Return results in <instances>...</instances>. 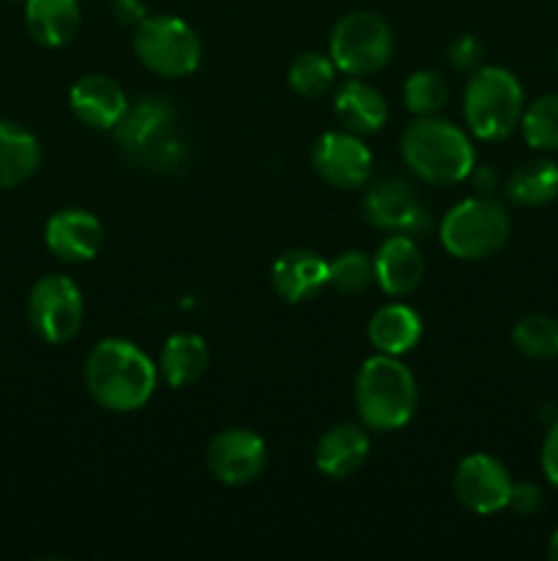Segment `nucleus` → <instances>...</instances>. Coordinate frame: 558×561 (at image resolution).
<instances>
[{"instance_id":"f257e3e1","label":"nucleus","mask_w":558,"mask_h":561,"mask_svg":"<svg viewBox=\"0 0 558 561\" xmlns=\"http://www.w3.org/2000/svg\"><path fill=\"white\" fill-rule=\"evenodd\" d=\"M82 376L93 403L113 414H131L156 392L159 365L129 340L107 337L91 348Z\"/></svg>"},{"instance_id":"f03ea898","label":"nucleus","mask_w":558,"mask_h":561,"mask_svg":"<svg viewBox=\"0 0 558 561\" xmlns=\"http://www.w3.org/2000/svg\"><path fill=\"white\" fill-rule=\"evenodd\" d=\"M359 420L367 431L392 433L408 425L419 405V387L399 356L375 354L361 362L353 383Z\"/></svg>"},{"instance_id":"7ed1b4c3","label":"nucleus","mask_w":558,"mask_h":561,"mask_svg":"<svg viewBox=\"0 0 558 561\" xmlns=\"http://www.w3.org/2000/svg\"><path fill=\"white\" fill-rule=\"evenodd\" d=\"M399 151L410 173L432 186L463 184L476 164L470 137L452 121L438 115L416 118L405 129Z\"/></svg>"},{"instance_id":"20e7f679","label":"nucleus","mask_w":558,"mask_h":561,"mask_svg":"<svg viewBox=\"0 0 558 561\" xmlns=\"http://www.w3.org/2000/svg\"><path fill=\"white\" fill-rule=\"evenodd\" d=\"M113 131L118 146L142 168L164 173L184 162V146L175 129V110L167 99L146 96L129 104Z\"/></svg>"},{"instance_id":"39448f33","label":"nucleus","mask_w":558,"mask_h":561,"mask_svg":"<svg viewBox=\"0 0 558 561\" xmlns=\"http://www.w3.org/2000/svg\"><path fill=\"white\" fill-rule=\"evenodd\" d=\"M523 85L501 66H481L470 75L463 93V118L479 140H503L523 118Z\"/></svg>"},{"instance_id":"423d86ee","label":"nucleus","mask_w":558,"mask_h":561,"mask_svg":"<svg viewBox=\"0 0 558 561\" xmlns=\"http://www.w3.org/2000/svg\"><path fill=\"white\" fill-rule=\"evenodd\" d=\"M512 233L509 214L496 197H465L443 214L438 225L441 247L457 261H487Z\"/></svg>"},{"instance_id":"0eeeda50","label":"nucleus","mask_w":558,"mask_h":561,"mask_svg":"<svg viewBox=\"0 0 558 561\" xmlns=\"http://www.w3.org/2000/svg\"><path fill=\"white\" fill-rule=\"evenodd\" d=\"M394 36L383 16L372 11H350L334 25L328 58L348 77H372L392 60Z\"/></svg>"},{"instance_id":"6e6552de","label":"nucleus","mask_w":558,"mask_h":561,"mask_svg":"<svg viewBox=\"0 0 558 561\" xmlns=\"http://www.w3.org/2000/svg\"><path fill=\"white\" fill-rule=\"evenodd\" d=\"M131 47L148 71L170 80L195 75L202 60L200 38L178 16H146V22L135 27Z\"/></svg>"},{"instance_id":"1a4fd4ad","label":"nucleus","mask_w":558,"mask_h":561,"mask_svg":"<svg viewBox=\"0 0 558 561\" xmlns=\"http://www.w3.org/2000/svg\"><path fill=\"white\" fill-rule=\"evenodd\" d=\"M27 321L49 345H66L82 332L85 299L77 283L63 274H47L27 294Z\"/></svg>"},{"instance_id":"9d476101","label":"nucleus","mask_w":558,"mask_h":561,"mask_svg":"<svg viewBox=\"0 0 558 561\" xmlns=\"http://www.w3.org/2000/svg\"><path fill=\"white\" fill-rule=\"evenodd\" d=\"M454 496L468 513L496 515L509 507L512 477L498 458L487 453L465 455L454 469Z\"/></svg>"},{"instance_id":"9b49d317","label":"nucleus","mask_w":558,"mask_h":561,"mask_svg":"<svg viewBox=\"0 0 558 561\" xmlns=\"http://www.w3.org/2000/svg\"><path fill=\"white\" fill-rule=\"evenodd\" d=\"M268 460L266 442L249 427H224L208 442L206 466L222 485H249Z\"/></svg>"},{"instance_id":"f8f14e48","label":"nucleus","mask_w":558,"mask_h":561,"mask_svg":"<svg viewBox=\"0 0 558 561\" xmlns=\"http://www.w3.org/2000/svg\"><path fill=\"white\" fill-rule=\"evenodd\" d=\"M312 168L334 190H359L372 175V151L353 131H326L312 146Z\"/></svg>"},{"instance_id":"ddd939ff","label":"nucleus","mask_w":558,"mask_h":561,"mask_svg":"<svg viewBox=\"0 0 558 561\" xmlns=\"http://www.w3.org/2000/svg\"><path fill=\"white\" fill-rule=\"evenodd\" d=\"M364 217L367 222L381 230H388V233L419 236L430 225L421 197L416 195V190L408 181L397 179V175L377 181V184L367 190Z\"/></svg>"},{"instance_id":"4468645a","label":"nucleus","mask_w":558,"mask_h":561,"mask_svg":"<svg viewBox=\"0 0 558 561\" xmlns=\"http://www.w3.org/2000/svg\"><path fill=\"white\" fill-rule=\"evenodd\" d=\"M44 244L58 261L88 263L102 252L104 228L98 217L82 208H63L53 214L44 228Z\"/></svg>"},{"instance_id":"2eb2a0df","label":"nucleus","mask_w":558,"mask_h":561,"mask_svg":"<svg viewBox=\"0 0 558 561\" xmlns=\"http://www.w3.org/2000/svg\"><path fill=\"white\" fill-rule=\"evenodd\" d=\"M372 268H375L377 288L392 299H399L419 288L421 277H425V255L414 236L392 233L377 247Z\"/></svg>"},{"instance_id":"dca6fc26","label":"nucleus","mask_w":558,"mask_h":561,"mask_svg":"<svg viewBox=\"0 0 558 561\" xmlns=\"http://www.w3.org/2000/svg\"><path fill=\"white\" fill-rule=\"evenodd\" d=\"M69 107L80 124L113 131L129 110V99L113 77L85 75L71 85Z\"/></svg>"},{"instance_id":"f3484780","label":"nucleus","mask_w":558,"mask_h":561,"mask_svg":"<svg viewBox=\"0 0 558 561\" xmlns=\"http://www.w3.org/2000/svg\"><path fill=\"white\" fill-rule=\"evenodd\" d=\"M370 449L372 442L367 427L342 422L321 436L315 447V466L328 480H348V477L359 474V469L370 458Z\"/></svg>"},{"instance_id":"a211bd4d","label":"nucleus","mask_w":558,"mask_h":561,"mask_svg":"<svg viewBox=\"0 0 558 561\" xmlns=\"http://www.w3.org/2000/svg\"><path fill=\"white\" fill-rule=\"evenodd\" d=\"M271 285L284 301H310L328 285V263L312 250H288L274 261Z\"/></svg>"},{"instance_id":"6ab92c4d","label":"nucleus","mask_w":558,"mask_h":561,"mask_svg":"<svg viewBox=\"0 0 558 561\" xmlns=\"http://www.w3.org/2000/svg\"><path fill=\"white\" fill-rule=\"evenodd\" d=\"M334 115L342 129L353 131V135H375L386 124L388 104L377 88L364 82V77H353L337 91Z\"/></svg>"},{"instance_id":"aec40b11","label":"nucleus","mask_w":558,"mask_h":561,"mask_svg":"<svg viewBox=\"0 0 558 561\" xmlns=\"http://www.w3.org/2000/svg\"><path fill=\"white\" fill-rule=\"evenodd\" d=\"M82 11L77 0H25V25L42 47H66L77 36Z\"/></svg>"},{"instance_id":"412c9836","label":"nucleus","mask_w":558,"mask_h":561,"mask_svg":"<svg viewBox=\"0 0 558 561\" xmlns=\"http://www.w3.org/2000/svg\"><path fill=\"white\" fill-rule=\"evenodd\" d=\"M208 362H211V351L200 334H170L162 345V356H159V378L167 387L184 389L206 376Z\"/></svg>"},{"instance_id":"4be33fe9","label":"nucleus","mask_w":558,"mask_h":561,"mask_svg":"<svg viewBox=\"0 0 558 561\" xmlns=\"http://www.w3.org/2000/svg\"><path fill=\"white\" fill-rule=\"evenodd\" d=\"M367 340L377 354L403 356L416 348L421 340V318L408 305H383L367 323Z\"/></svg>"},{"instance_id":"5701e85b","label":"nucleus","mask_w":558,"mask_h":561,"mask_svg":"<svg viewBox=\"0 0 558 561\" xmlns=\"http://www.w3.org/2000/svg\"><path fill=\"white\" fill-rule=\"evenodd\" d=\"M42 164L36 135L14 121H0V190L25 184Z\"/></svg>"},{"instance_id":"b1692460","label":"nucleus","mask_w":558,"mask_h":561,"mask_svg":"<svg viewBox=\"0 0 558 561\" xmlns=\"http://www.w3.org/2000/svg\"><path fill=\"white\" fill-rule=\"evenodd\" d=\"M503 192L520 208L547 206L558 197V164L550 159H531L518 164L503 184Z\"/></svg>"},{"instance_id":"393cba45","label":"nucleus","mask_w":558,"mask_h":561,"mask_svg":"<svg viewBox=\"0 0 558 561\" xmlns=\"http://www.w3.org/2000/svg\"><path fill=\"white\" fill-rule=\"evenodd\" d=\"M512 345L534 362H550L558 356V321L545 312H528L512 327Z\"/></svg>"},{"instance_id":"a878e982","label":"nucleus","mask_w":558,"mask_h":561,"mask_svg":"<svg viewBox=\"0 0 558 561\" xmlns=\"http://www.w3.org/2000/svg\"><path fill=\"white\" fill-rule=\"evenodd\" d=\"M523 140L534 151H558V93H545L523 110Z\"/></svg>"},{"instance_id":"bb28decb","label":"nucleus","mask_w":558,"mask_h":561,"mask_svg":"<svg viewBox=\"0 0 558 561\" xmlns=\"http://www.w3.org/2000/svg\"><path fill=\"white\" fill-rule=\"evenodd\" d=\"M334 80H337V66L328 55L321 53L299 55L288 71L290 88L304 99H317L328 93L334 88Z\"/></svg>"},{"instance_id":"cd10ccee","label":"nucleus","mask_w":558,"mask_h":561,"mask_svg":"<svg viewBox=\"0 0 558 561\" xmlns=\"http://www.w3.org/2000/svg\"><path fill=\"white\" fill-rule=\"evenodd\" d=\"M449 99V85L443 80V75L432 69H419L405 80L403 85V102L408 113H414L416 118H425V115H435L438 110H443Z\"/></svg>"},{"instance_id":"c85d7f7f","label":"nucleus","mask_w":558,"mask_h":561,"mask_svg":"<svg viewBox=\"0 0 558 561\" xmlns=\"http://www.w3.org/2000/svg\"><path fill=\"white\" fill-rule=\"evenodd\" d=\"M372 283H375V268H372V257H367L364 252H342V255L328 263V285L337 294L359 296Z\"/></svg>"},{"instance_id":"c756f323","label":"nucleus","mask_w":558,"mask_h":561,"mask_svg":"<svg viewBox=\"0 0 558 561\" xmlns=\"http://www.w3.org/2000/svg\"><path fill=\"white\" fill-rule=\"evenodd\" d=\"M449 60H452L454 69L474 75L476 69L485 66V44L476 36H470V33H463V36H457L449 44Z\"/></svg>"},{"instance_id":"7c9ffc66","label":"nucleus","mask_w":558,"mask_h":561,"mask_svg":"<svg viewBox=\"0 0 558 561\" xmlns=\"http://www.w3.org/2000/svg\"><path fill=\"white\" fill-rule=\"evenodd\" d=\"M542 507V491L534 482H514L509 493V510L518 515H531Z\"/></svg>"},{"instance_id":"2f4dec72","label":"nucleus","mask_w":558,"mask_h":561,"mask_svg":"<svg viewBox=\"0 0 558 561\" xmlns=\"http://www.w3.org/2000/svg\"><path fill=\"white\" fill-rule=\"evenodd\" d=\"M539 463H542V474H545V480L558 488V420L553 422L545 442H542Z\"/></svg>"},{"instance_id":"473e14b6","label":"nucleus","mask_w":558,"mask_h":561,"mask_svg":"<svg viewBox=\"0 0 558 561\" xmlns=\"http://www.w3.org/2000/svg\"><path fill=\"white\" fill-rule=\"evenodd\" d=\"M465 181L470 184L474 195L479 197H492L501 190V175H498L496 168H490V164H474V170H470Z\"/></svg>"},{"instance_id":"72a5a7b5","label":"nucleus","mask_w":558,"mask_h":561,"mask_svg":"<svg viewBox=\"0 0 558 561\" xmlns=\"http://www.w3.org/2000/svg\"><path fill=\"white\" fill-rule=\"evenodd\" d=\"M109 11H113V20L124 27H140L148 16V9L142 0H113Z\"/></svg>"},{"instance_id":"f704fd0d","label":"nucleus","mask_w":558,"mask_h":561,"mask_svg":"<svg viewBox=\"0 0 558 561\" xmlns=\"http://www.w3.org/2000/svg\"><path fill=\"white\" fill-rule=\"evenodd\" d=\"M547 557H550L553 561H558V529L553 531V537H550V548H547Z\"/></svg>"}]
</instances>
